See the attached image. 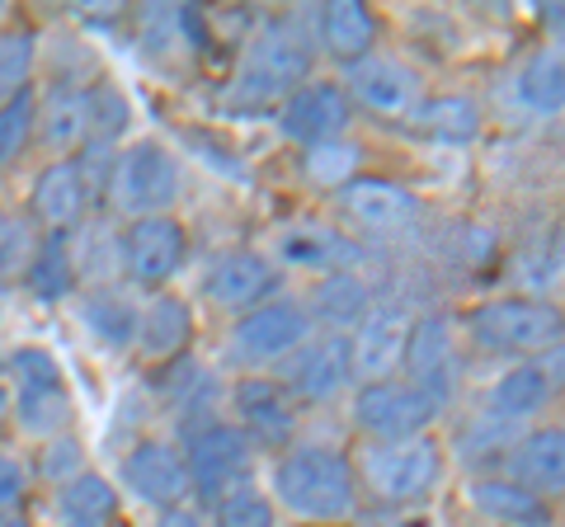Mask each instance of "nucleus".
Masks as SVG:
<instances>
[{"instance_id": "28", "label": "nucleus", "mask_w": 565, "mask_h": 527, "mask_svg": "<svg viewBox=\"0 0 565 527\" xmlns=\"http://www.w3.org/2000/svg\"><path fill=\"white\" fill-rule=\"evenodd\" d=\"M542 400H546V373L533 363H523V367H509V373L494 381V391H490V406L500 419H519V415H533L542 410Z\"/></svg>"}, {"instance_id": "18", "label": "nucleus", "mask_w": 565, "mask_h": 527, "mask_svg": "<svg viewBox=\"0 0 565 527\" xmlns=\"http://www.w3.org/2000/svg\"><path fill=\"white\" fill-rule=\"evenodd\" d=\"M85 203H90V189H85L81 161L47 165L39 174V184H33V217L52 226V232H66V226L85 213Z\"/></svg>"}, {"instance_id": "23", "label": "nucleus", "mask_w": 565, "mask_h": 527, "mask_svg": "<svg viewBox=\"0 0 565 527\" xmlns=\"http://www.w3.org/2000/svg\"><path fill=\"white\" fill-rule=\"evenodd\" d=\"M236 406H241L245 429L264 438V443H282L292 433V406L282 396V386L274 381H245L236 391Z\"/></svg>"}, {"instance_id": "14", "label": "nucleus", "mask_w": 565, "mask_h": 527, "mask_svg": "<svg viewBox=\"0 0 565 527\" xmlns=\"http://www.w3.org/2000/svg\"><path fill=\"white\" fill-rule=\"evenodd\" d=\"M401 363L411 367V386L424 396H434L438 406H444L448 386H452V340H448V321H438V315H429V321L411 325V335H405V354Z\"/></svg>"}, {"instance_id": "41", "label": "nucleus", "mask_w": 565, "mask_h": 527, "mask_svg": "<svg viewBox=\"0 0 565 527\" xmlns=\"http://www.w3.org/2000/svg\"><path fill=\"white\" fill-rule=\"evenodd\" d=\"M20 495H24V471H20V462H10L6 452H0V508H10L20 504Z\"/></svg>"}, {"instance_id": "37", "label": "nucleus", "mask_w": 565, "mask_h": 527, "mask_svg": "<svg viewBox=\"0 0 565 527\" xmlns=\"http://www.w3.org/2000/svg\"><path fill=\"white\" fill-rule=\"evenodd\" d=\"M33 264V236L20 217L0 213V278H20Z\"/></svg>"}, {"instance_id": "30", "label": "nucleus", "mask_w": 565, "mask_h": 527, "mask_svg": "<svg viewBox=\"0 0 565 527\" xmlns=\"http://www.w3.org/2000/svg\"><path fill=\"white\" fill-rule=\"evenodd\" d=\"M212 527H274V504L250 481H241L212 504Z\"/></svg>"}, {"instance_id": "34", "label": "nucleus", "mask_w": 565, "mask_h": 527, "mask_svg": "<svg viewBox=\"0 0 565 527\" xmlns=\"http://www.w3.org/2000/svg\"><path fill=\"white\" fill-rule=\"evenodd\" d=\"M85 321H90L95 335L109 340V344H132V335H137V311L122 302V297H114V292L90 297V306H85Z\"/></svg>"}, {"instance_id": "31", "label": "nucleus", "mask_w": 565, "mask_h": 527, "mask_svg": "<svg viewBox=\"0 0 565 527\" xmlns=\"http://www.w3.org/2000/svg\"><path fill=\"white\" fill-rule=\"evenodd\" d=\"M519 443V419H481V424H471L462 433V452H467V466H486V462H504L509 452Z\"/></svg>"}, {"instance_id": "5", "label": "nucleus", "mask_w": 565, "mask_h": 527, "mask_svg": "<svg viewBox=\"0 0 565 527\" xmlns=\"http://www.w3.org/2000/svg\"><path fill=\"white\" fill-rule=\"evenodd\" d=\"M10 400L20 410L24 429L29 433H57L66 419H71V400H66V386H62V373L43 348H24V354L10 358Z\"/></svg>"}, {"instance_id": "24", "label": "nucleus", "mask_w": 565, "mask_h": 527, "mask_svg": "<svg viewBox=\"0 0 565 527\" xmlns=\"http://www.w3.org/2000/svg\"><path fill=\"white\" fill-rule=\"evenodd\" d=\"M33 122H43V142L52 151H76L90 142V90H57L47 99V109L43 118H33Z\"/></svg>"}, {"instance_id": "4", "label": "nucleus", "mask_w": 565, "mask_h": 527, "mask_svg": "<svg viewBox=\"0 0 565 527\" xmlns=\"http://www.w3.org/2000/svg\"><path fill=\"white\" fill-rule=\"evenodd\" d=\"M174 189H180V170H174V155L156 142H141L132 151H122L109 174V193L114 207L128 217H161V207L174 203Z\"/></svg>"}, {"instance_id": "44", "label": "nucleus", "mask_w": 565, "mask_h": 527, "mask_svg": "<svg viewBox=\"0 0 565 527\" xmlns=\"http://www.w3.org/2000/svg\"><path fill=\"white\" fill-rule=\"evenodd\" d=\"M6 410H10V386L0 381V419H6Z\"/></svg>"}, {"instance_id": "27", "label": "nucleus", "mask_w": 565, "mask_h": 527, "mask_svg": "<svg viewBox=\"0 0 565 527\" xmlns=\"http://www.w3.org/2000/svg\"><path fill=\"white\" fill-rule=\"evenodd\" d=\"M411 122H415V132L438 137V142H471L476 128H481V114H476V104H471V99L444 95V99L419 104Z\"/></svg>"}, {"instance_id": "3", "label": "nucleus", "mask_w": 565, "mask_h": 527, "mask_svg": "<svg viewBox=\"0 0 565 527\" xmlns=\"http://www.w3.org/2000/svg\"><path fill=\"white\" fill-rule=\"evenodd\" d=\"M471 335L490 354H546L561 344V315L556 306L504 297L471 315Z\"/></svg>"}, {"instance_id": "17", "label": "nucleus", "mask_w": 565, "mask_h": 527, "mask_svg": "<svg viewBox=\"0 0 565 527\" xmlns=\"http://www.w3.org/2000/svg\"><path fill=\"white\" fill-rule=\"evenodd\" d=\"M278 288V273L264 264L259 255L250 250H232V255H222L217 264L207 269L203 278V292L212 297V302H222V306H255L259 297H269Z\"/></svg>"}, {"instance_id": "33", "label": "nucleus", "mask_w": 565, "mask_h": 527, "mask_svg": "<svg viewBox=\"0 0 565 527\" xmlns=\"http://www.w3.org/2000/svg\"><path fill=\"white\" fill-rule=\"evenodd\" d=\"M29 283L39 297H47V302H57V297L71 292V255H66V245H62V232L52 236L43 250H33V264H29Z\"/></svg>"}, {"instance_id": "35", "label": "nucleus", "mask_w": 565, "mask_h": 527, "mask_svg": "<svg viewBox=\"0 0 565 527\" xmlns=\"http://www.w3.org/2000/svg\"><path fill=\"white\" fill-rule=\"evenodd\" d=\"M33 118H39V109H33V95L29 90H20L10 104H0V170H6L14 155H20V147L29 142Z\"/></svg>"}, {"instance_id": "32", "label": "nucleus", "mask_w": 565, "mask_h": 527, "mask_svg": "<svg viewBox=\"0 0 565 527\" xmlns=\"http://www.w3.org/2000/svg\"><path fill=\"white\" fill-rule=\"evenodd\" d=\"M523 99L533 104L537 114H556L565 99V72H561V52H537L533 66L523 72Z\"/></svg>"}, {"instance_id": "29", "label": "nucleus", "mask_w": 565, "mask_h": 527, "mask_svg": "<svg viewBox=\"0 0 565 527\" xmlns=\"http://www.w3.org/2000/svg\"><path fill=\"white\" fill-rule=\"evenodd\" d=\"M316 311L330 325H359L367 315V288L353 273H330L321 288H316Z\"/></svg>"}, {"instance_id": "36", "label": "nucleus", "mask_w": 565, "mask_h": 527, "mask_svg": "<svg viewBox=\"0 0 565 527\" xmlns=\"http://www.w3.org/2000/svg\"><path fill=\"white\" fill-rule=\"evenodd\" d=\"M29 66H33V39L29 33H6L0 39V104H10L24 90Z\"/></svg>"}, {"instance_id": "45", "label": "nucleus", "mask_w": 565, "mask_h": 527, "mask_svg": "<svg viewBox=\"0 0 565 527\" xmlns=\"http://www.w3.org/2000/svg\"><path fill=\"white\" fill-rule=\"evenodd\" d=\"M0 302H6V297H0Z\"/></svg>"}, {"instance_id": "11", "label": "nucleus", "mask_w": 565, "mask_h": 527, "mask_svg": "<svg viewBox=\"0 0 565 527\" xmlns=\"http://www.w3.org/2000/svg\"><path fill=\"white\" fill-rule=\"evenodd\" d=\"M122 481L132 485V495L161 508H180V499L193 495L184 456L170 443H137L128 452V462H122Z\"/></svg>"}, {"instance_id": "2", "label": "nucleus", "mask_w": 565, "mask_h": 527, "mask_svg": "<svg viewBox=\"0 0 565 527\" xmlns=\"http://www.w3.org/2000/svg\"><path fill=\"white\" fill-rule=\"evenodd\" d=\"M307 66H311V47H307L302 33H297V24L274 20V24L259 29V39L250 43V52H245L236 95L250 99V104L278 99L282 90H292V85L307 76Z\"/></svg>"}, {"instance_id": "21", "label": "nucleus", "mask_w": 565, "mask_h": 527, "mask_svg": "<svg viewBox=\"0 0 565 527\" xmlns=\"http://www.w3.org/2000/svg\"><path fill=\"white\" fill-rule=\"evenodd\" d=\"M137 335H141V354H147L151 363L180 358L189 335H193V315H189V306L180 302V297H161V302L147 306V315H141V325H137Z\"/></svg>"}, {"instance_id": "19", "label": "nucleus", "mask_w": 565, "mask_h": 527, "mask_svg": "<svg viewBox=\"0 0 565 527\" xmlns=\"http://www.w3.org/2000/svg\"><path fill=\"white\" fill-rule=\"evenodd\" d=\"M509 471H514V485L533 490V495H556L561 476H565V438L561 429H537L514 443V452L504 456Z\"/></svg>"}, {"instance_id": "38", "label": "nucleus", "mask_w": 565, "mask_h": 527, "mask_svg": "<svg viewBox=\"0 0 565 527\" xmlns=\"http://www.w3.org/2000/svg\"><path fill=\"white\" fill-rule=\"evenodd\" d=\"M122 118H128V109H122V99L114 90H90V142L95 147L114 142L122 132Z\"/></svg>"}, {"instance_id": "22", "label": "nucleus", "mask_w": 565, "mask_h": 527, "mask_svg": "<svg viewBox=\"0 0 565 527\" xmlns=\"http://www.w3.org/2000/svg\"><path fill=\"white\" fill-rule=\"evenodd\" d=\"M471 504L481 508V514L500 518V523H514V527H546L552 523L546 499H537L533 490H523L514 481H476L471 485Z\"/></svg>"}, {"instance_id": "25", "label": "nucleus", "mask_w": 565, "mask_h": 527, "mask_svg": "<svg viewBox=\"0 0 565 527\" xmlns=\"http://www.w3.org/2000/svg\"><path fill=\"white\" fill-rule=\"evenodd\" d=\"M321 33H326V47L334 52V57H353L359 62L367 47H373V14H367V6H359V0H334V6L321 10Z\"/></svg>"}, {"instance_id": "16", "label": "nucleus", "mask_w": 565, "mask_h": 527, "mask_svg": "<svg viewBox=\"0 0 565 527\" xmlns=\"http://www.w3.org/2000/svg\"><path fill=\"white\" fill-rule=\"evenodd\" d=\"M405 335H411V321L401 311H373L363 321L359 340L349 344V367L363 381H386L405 354Z\"/></svg>"}, {"instance_id": "9", "label": "nucleus", "mask_w": 565, "mask_h": 527, "mask_svg": "<svg viewBox=\"0 0 565 527\" xmlns=\"http://www.w3.org/2000/svg\"><path fill=\"white\" fill-rule=\"evenodd\" d=\"M184 264V226L170 217H141L132 222L128 240H122V269H128L137 283H166V278L180 273Z\"/></svg>"}, {"instance_id": "20", "label": "nucleus", "mask_w": 565, "mask_h": 527, "mask_svg": "<svg viewBox=\"0 0 565 527\" xmlns=\"http://www.w3.org/2000/svg\"><path fill=\"white\" fill-rule=\"evenodd\" d=\"M415 72H405V66L396 62H377L367 57L353 66V95H359V104H367V109L377 114H405L415 104Z\"/></svg>"}, {"instance_id": "15", "label": "nucleus", "mask_w": 565, "mask_h": 527, "mask_svg": "<svg viewBox=\"0 0 565 527\" xmlns=\"http://www.w3.org/2000/svg\"><path fill=\"white\" fill-rule=\"evenodd\" d=\"M288 391L302 400H330L340 386L353 377L349 367V340H316L307 348H297L292 363L282 367Z\"/></svg>"}, {"instance_id": "1", "label": "nucleus", "mask_w": 565, "mask_h": 527, "mask_svg": "<svg viewBox=\"0 0 565 527\" xmlns=\"http://www.w3.org/2000/svg\"><path fill=\"white\" fill-rule=\"evenodd\" d=\"M278 495L297 518L330 523L353 508V466L330 448H302L278 462Z\"/></svg>"}, {"instance_id": "26", "label": "nucleus", "mask_w": 565, "mask_h": 527, "mask_svg": "<svg viewBox=\"0 0 565 527\" xmlns=\"http://www.w3.org/2000/svg\"><path fill=\"white\" fill-rule=\"evenodd\" d=\"M62 518L71 527H109L118 518V495L109 481L99 476H76L62 490Z\"/></svg>"}, {"instance_id": "40", "label": "nucleus", "mask_w": 565, "mask_h": 527, "mask_svg": "<svg viewBox=\"0 0 565 527\" xmlns=\"http://www.w3.org/2000/svg\"><path fill=\"white\" fill-rule=\"evenodd\" d=\"M76 466H81V448L71 443V438H62V443H52V448L43 452V471H47L52 481H66Z\"/></svg>"}, {"instance_id": "7", "label": "nucleus", "mask_w": 565, "mask_h": 527, "mask_svg": "<svg viewBox=\"0 0 565 527\" xmlns=\"http://www.w3.org/2000/svg\"><path fill=\"white\" fill-rule=\"evenodd\" d=\"M359 424L382 438V443H405V438H419L424 424H434L438 400L415 391V386H396V381H373L359 391Z\"/></svg>"}, {"instance_id": "13", "label": "nucleus", "mask_w": 565, "mask_h": 527, "mask_svg": "<svg viewBox=\"0 0 565 527\" xmlns=\"http://www.w3.org/2000/svg\"><path fill=\"white\" fill-rule=\"evenodd\" d=\"M307 340V311L292 306V302H274V306H259L250 311L245 321L236 325V354L250 358V363H264V358H282L292 354L297 344Z\"/></svg>"}, {"instance_id": "8", "label": "nucleus", "mask_w": 565, "mask_h": 527, "mask_svg": "<svg viewBox=\"0 0 565 527\" xmlns=\"http://www.w3.org/2000/svg\"><path fill=\"white\" fill-rule=\"evenodd\" d=\"M184 466H189V485L199 490L203 499L207 495L217 499L250 476V443H245V433L232 424H212L189 443Z\"/></svg>"}, {"instance_id": "42", "label": "nucleus", "mask_w": 565, "mask_h": 527, "mask_svg": "<svg viewBox=\"0 0 565 527\" xmlns=\"http://www.w3.org/2000/svg\"><path fill=\"white\" fill-rule=\"evenodd\" d=\"M156 527H203V523L193 518V514H184V508H166V518L156 523Z\"/></svg>"}, {"instance_id": "10", "label": "nucleus", "mask_w": 565, "mask_h": 527, "mask_svg": "<svg viewBox=\"0 0 565 527\" xmlns=\"http://www.w3.org/2000/svg\"><path fill=\"white\" fill-rule=\"evenodd\" d=\"M349 118H353V104L340 85H302V90L288 95L278 122L288 137H297V142L326 147L349 128Z\"/></svg>"}, {"instance_id": "39", "label": "nucleus", "mask_w": 565, "mask_h": 527, "mask_svg": "<svg viewBox=\"0 0 565 527\" xmlns=\"http://www.w3.org/2000/svg\"><path fill=\"white\" fill-rule=\"evenodd\" d=\"M353 161H359V151H353V147H334V142H326V147H316V151H311L307 170H311L321 184H349Z\"/></svg>"}, {"instance_id": "12", "label": "nucleus", "mask_w": 565, "mask_h": 527, "mask_svg": "<svg viewBox=\"0 0 565 527\" xmlns=\"http://www.w3.org/2000/svg\"><path fill=\"white\" fill-rule=\"evenodd\" d=\"M344 213L363 226L367 236H401L415 226V198L392 180H349L340 193Z\"/></svg>"}, {"instance_id": "43", "label": "nucleus", "mask_w": 565, "mask_h": 527, "mask_svg": "<svg viewBox=\"0 0 565 527\" xmlns=\"http://www.w3.org/2000/svg\"><path fill=\"white\" fill-rule=\"evenodd\" d=\"M0 527H29L24 518H14V514H6V508H0Z\"/></svg>"}, {"instance_id": "6", "label": "nucleus", "mask_w": 565, "mask_h": 527, "mask_svg": "<svg viewBox=\"0 0 565 527\" xmlns=\"http://www.w3.org/2000/svg\"><path fill=\"white\" fill-rule=\"evenodd\" d=\"M363 481L382 499H419L438 481V448L429 438H405V443H377L363 452Z\"/></svg>"}]
</instances>
